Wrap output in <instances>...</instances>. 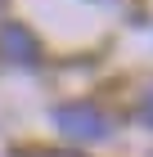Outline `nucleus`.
I'll list each match as a JSON object with an SVG mask.
<instances>
[{
    "label": "nucleus",
    "mask_w": 153,
    "mask_h": 157,
    "mask_svg": "<svg viewBox=\"0 0 153 157\" xmlns=\"http://www.w3.org/2000/svg\"><path fill=\"white\" fill-rule=\"evenodd\" d=\"M54 126H59L68 139H81V144H99V139H108V117L99 108H90V103H63L59 112H54Z\"/></svg>",
    "instance_id": "nucleus-1"
},
{
    "label": "nucleus",
    "mask_w": 153,
    "mask_h": 157,
    "mask_svg": "<svg viewBox=\"0 0 153 157\" xmlns=\"http://www.w3.org/2000/svg\"><path fill=\"white\" fill-rule=\"evenodd\" d=\"M140 117H144V126H153V90L144 94V103H140Z\"/></svg>",
    "instance_id": "nucleus-3"
},
{
    "label": "nucleus",
    "mask_w": 153,
    "mask_h": 157,
    "mask_svg": "<svg viewBox=\"0 0 153 157\" xmlns=\"http://www.w3.org/2000/svg\"><path fill=\"white\" fill-rule=\"evenodd\" d=\"M0 45H5V54H9L14 63H36V59H41V54H36L32 32H27V27H18V23L0 27Z\"/></svg>",
    "instance_id": "nucleus-2"
}]
</instances>
